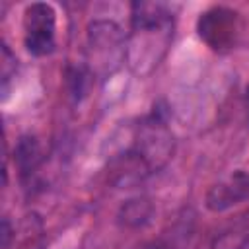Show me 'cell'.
I'll list each match as a JSON object with an SVG mask.
<instances>
[{
    "label": "cell",
    "mask_w": 249,
    "mask_h": 249,
    "mask_svg": "<svg viewBox=\"0 0 249 249\" xmlns=\"http://www.w3.org/2000/svg\"><path fill=\"white\" fill-rule=\"evenodd\" d=\"M196 31H198V37L212 51L226 53L233 49L239 39V33H241L239 14L226 6H212L198 16Z\"/></svg>",
    "instance_id": "cell-4"
},
{
    "label": "cell",
    "mask_w": 249,
    "mask_h": 249,
    "mask_svg": "<svg viewBox=\"0 0 249 249\" xmlns=\"http://www.w3.org/2000/svg\"><path fill=\"white\" fill-rule=\"evenodd\" d=\"M16 74V56L8 49V45H2V88L8 89V82Z\"/></svg>",
    "instance_id": "cell-11"
},
{
    "label": "cell",
    "mask_w": 249,
    "mask_h": 249,
    "mask_svg": "<svg viewBox=\"0 0 249 249\" xmlns=\"http://www.w3.org/2000/svg\"><path fill=\"white\" fill-rule=\"evenodd\" d=\"M132 148L150 165L152 173L167 165L175 152V136L160 115L146 117L134 130Z\"/></svg>",
    "instance_id": "cell-3"
},
{
    "label": "cell",
    "mask_w": 249,
    "mask_h": 249,
    "mask_svg": "<svg viewBox=\"0 0 249 249\" xmlns=\"http://www.w3.org/2000/svg\"><path fill=\"white\" fill-rule=\"evenodd\" d=\"M249 198V173L235 169L214 183L206 193V208L210 212H226Z\"/></svg>",
    "instance_id": "cell-6"
},
{
    "label": "cell",
    "mask_w": 249,
    "mask_h": 249,
    "mask_svg": "<svg viewBox=\"0 0 249 249\" xmlns=\"http://www.w3.org/2000/svg\"><path fill=\"white\" fill-rule=\"evenodd\" d=\"M173 14L161 2H136L126 35V64L132 74L150 76L173 41Z\"/></svg>",
    "instance_id": "cell-1"
},
{
    "label": "cell",
    "mask_w": 249,
    "mask_h": 249,
    "mask_svg": "<svg viewBox=\"0 0 249 249\" xmlns=\"http://www.w3.org/2000/svg\"><path fill=\"white\" fill-rule=\"evenodd\" d=\"M14 156H16L18 167H19L21 173L25 175V173L35 171V167L41 163V160H43V150H41V144H39L37 138H33V136H23V138H19Z\"/></svg>",
    "instance_id": "cell-9"
},
{
    "label": "cell",
    "mask_w": 249,
    "mask_h": 249,
    "mask_svg": "<svg viewBox=\"0 0 249 249\" xmlns=\"http://www.w3.org/2000/svg\"><path fill=\"white\" fill-rule=\"evenodd\" d=\"M249 241V222L239 220L214 239V249H241Z\"/></svg>",
    "instance_id": "cell-10"
},
{
    "label": "cell",
    "mask_w": 249,
    "mask_h": 249,
    "mask_svg": "<svg viewBox=\"0 0 249 249\" xmlns=\"http://www.w3.org/2000/svg\"><path fill=\"white\" fill-rule=\"evenodd\" d=\"M154 214V206L148 198H130L119 210V222L126 228H138L150 222Z\"/></svg>",
    "instance_id": "cell-8"
},
{
    "label": "cell",
    "mask_w": 249,
    "mask_h": 249,
    "mask_svg": "<svg viewBox=\"0 0 249 249\" xmlns=\"http://www.w3.org/2000/svg\"><path fill=\"white\" fill-rule=\"evenodd\" d=\"M126 60V35L111 19H95L88 25L86 64L89 76L109 78Z\"/></svg>",
    "instance_id": "cell-2"
},
{
    "label": "cell",
    "mask_w": 249,
    "mask_h": 249,
    "mask_svg": "<svg viewBox=\"0 0 249 249\" xmlns=\"http://www.w3.org/2000/svg\"><path fill=\"white\" fill-rule=\"evenodd\" d=\"M2 231H4V249H8V245H10V235H12V230H10V222L8 220H4V224H2Z\"/></svg>",
    "instance_id": "cell-12"
},
{
    "label": "cell",
    "mask_w": 249,
    "mask_h": 249,
    "mask_svg": "<svg viewBox=\"0 0 249 249\" xmlns=\"http://www.w3.org/2000/svg\"><path fill=\"white\" fill-rule=\"evenodd\" d=\"M56 12L51 4L35 2L23 12V43L35 56H45L56 45Z\"/></svg>",
    "instance_id": "cell-5"
},
{
    "label": "cell",
    "mask_w": 249,
    "mask_h": 249,
    "mask_svg": "<svg viewBox=\"0 0 249 249\" xmlns=\"http://www.w3.org/2000/svg\"><path fill=\"white\" fill-rule=\"evenodd\" d=\"M150 175H152L150 165L132 146L109 161V181L119 189L136 187Z\"/></svg>",
    "instance_id": "cell-7"
}]
</instances>
